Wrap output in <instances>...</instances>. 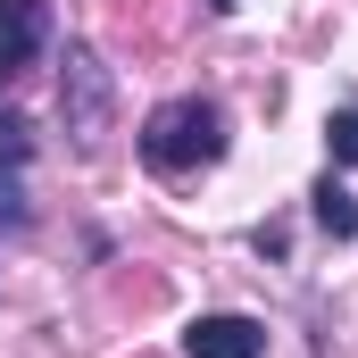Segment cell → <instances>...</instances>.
Wrapping results in <instances>:
<instances>
[{"label": "cell", "mask_w": 358, "mask_h": 358, "mask_svg": "<svg viewBox=\"0 0 358 358\" xmlns=\"http://www.w3.org/2000/svg\"><path fill=\"white\" fill-rule=\"evenodd\" d=\"M225 159V108L183 92V100H159L142 117V167L159 176H192V167H217Z\"/></svg>", "instance_id": "obj_1"}, {"label": "cell", "mask_w": 358, "mask_h": 358, "mask_svg": "<svg viewBox=\"0 0 358 358\" xmlns=\"http://www.w3.org/2000/svg\"><path fill=\"white\" fill-rule=\"evenodd\" d=\"M59 125H67V142H76V150H92V142L108 134V67H100V50H84V42H67Z\"/></svg>", "instance_id": "obj_2"}, {"label": "cell", "mask_w": 358, "mask_h": 358, "mask_svg": "<svg viewBox=\"0 0 358 358\" xmlns=\"http://www.w3.org/2000/svg\"><path fill=\"white\" fill-rule=\"evenodd\" d=\"M50 50V0H0V92Z\"/></svg>", "instance_id": "obj_3"}, {"label": "cell", "mask_w": 358, "mask_h": 358, "mask_svg": "<svg viewBox=\"0 0 358 358\" xmlns=\"http://www.w3.org/2000/svg\"><path fill=\"white\" fill-rule=\"evenodd\" d=\"M183 358H267V325L259 317H192L183 325Z\"/></svg>", "instance_id": "obj_4"}, {"label": "cell", "mask_w": 358, "mask_h": 358, "mask_svg": "<svg viewBox=\"0 0 358 358\" xmlns=\"http://www.w3.org/2000/svg\"><path fill=\"white\" fill-rule=\"evenodd\" d=\"M308 217H317L334 242H358V200H350V183H342V176H317V192H308Z\"/></svg>", "instance_id": "obj_5"}, {"label": "cell", "mask_w": 358, "mask_h": 358, "mask_svg": "<svg viewBox=\"0 0 358 358\" xmlns=\"http://www.w3.org/2000/svg\"><path fill=\"white\" fill-rule=\"evenodd\" d=\"M325 150H334V167H358V108L325 117Z\"/></svg>", "instance_id": "obj_6"}, {"label": "cell", "mask_w": 358, "mask_h": 358, "mask_svg": "<svg viewBox=\"0 0 358 358\" xmlns=\"http://www.w3.org/2000/svg\"><path fill=\"white\" fill-rule=\"evenodd\" d=\"M25 150H34L25 117H17V108H0V176H17V167H25Z\"/></svg>", "instance_id": "obj_7"}, {"label": "cell", "mask_w": 358, "mask_h": 358, "mask_svg": "<svg viewBox=\"0 0 358 358\" xmlns=\"http://www.w3.org/2000/svg\"><path fill=\"white\" fill-rule=\"evenodd\" d=\"M0 225H8V234L34 225V200H25V183H17V176H0Z\"/></svg>", "instance_id": "obj_8"}, {"label": "cell", "mask_w": 358, "mask_h": 358, "mask_svg": "<svg viewBox=\"0 0 358 358\" xmlns=\"http://www.w3.org/2000/svg\"><path fill=\"white\" fill-rule=\"evenodd\" d=\"M208 8H217V17H234V8H242V0H208Z\"/></svg>", "instance_id": "obj_9"}]
</instances>
